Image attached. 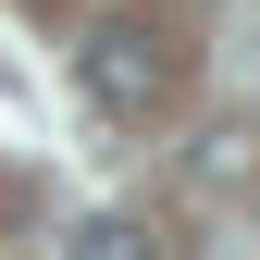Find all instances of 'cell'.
Listing matches in <instances>:
<instances>
[{"instance_id": "1", "label": "cell", "mask_w": 260, "mask_h": 260, "mask_svg": "<svg viewBox=\"0 0 260 260\" xmlns=\"http://www.w3.org/2000/svg\"><path fill=\"white\" fill-rule=\"evenodd\" d=\"M75 75H87V112H112V124H149L161 100H174V38H161V25H100Z\"/></svg>"}, {"instance_id": "2", "label": "cell", "mask_w": 260, "mask_h": 260, "mask_svg": "<svg viewBox=\"0 0 260 260\" xmlns=\"http://www.w3.org/2000/svg\"><path fill=\"white\" fill-rule=\"evenodd\" d=\"M75 260H149V236H137V223H112V211H100V223H75Z\"/></svg>"}]
</instances>
